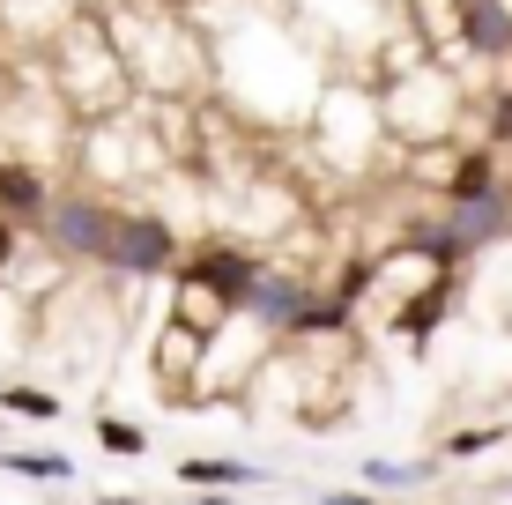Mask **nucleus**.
<instances>
[{
  "label": "nucleus",
  "mask_w": 512,
  "mask_h": 505,
  "mask_svg": "<svg viewBox=\"0 0 512 505\" xmlns=\"http://www.w3.org/2000/svg\"><path fill=\"white\" fill-rule=\"evenodd\" d=\"M379 119L394 134H409V149L453 142V119H461V82H453V67L446 60H416L409 75H394L386 97H379Z\"/></svg>",
  "instance_id": "f257e3e1"
},
{
  "label": "nucleus",
  "mask_w": 512,
  "mask_h": 505,
  "mask_svg": "<svg viewBox=\"0 0 512 505\" xmlns=\"http://www.w3.org/2000/svg\"><path fill=\"white\" fill-rule=\"evenodd\" d=\"M104 268L112 275H179L186 268V238L149 208H119L112 238H104Z\"/></svg>",
  "instance_id": "f03ea898"
},
{
  "label": "nucleus",
  "mask_w": 512,
  "mask_h": 505,
  "mask_svg": "<svg viewBox=\"0 0 512 505\" xmlns=\"http://www.w3.org/2000/svg\"><path fill=\"white\" fill-rule=\"evenodd\" d=\"M112 216H119V201H112V194H97V186H60V194H52V208H45V223H38V238H45L52 253L104 260Z\"/></svg>",
  "instance_id": "7ed1b4c3"
},
{
  "label": "nucleus",
  "mask_w": 512,
  "mask_h": 505,
  "mask_svg": "<svg viewBox=\"0 0 512 505\" xmlns=\"http://www.w3.org/2000/svg\"><path fill=\"white\" fill-rule=\"evenodd\" d=\"M260 275H268V268H260L245 246H231V238H201V246L186 253L179 283H186V290H208V298H216V312H231V320H238V312L253 305Z\"/></svg>",
  "instance_id": "20e7f679"
},
{
  "label": "nucleus",
  "mask_w": 512,
  "mask_h": 505,
  "mask_svg": "<svg viewBox=\"0 0 512 505\" xmlns=\"http://www.w3.org/2000/svg\"><path fill=\"white\" fill-rule=\"evenodd\" d=\"M438 216H446V231H453V246H461V260L483 253V246H498V238H512V179L498 186V194H483V201H446Z\"/></svg>",
  "instance_id": "39448f33"
},
{
  "label": "nucleus",
  "mask_w": 512,
  "mask_h": 505,
  "mask_svg": "<svg viewBox=\"0 0 512 505\" xmlns=\"http://www.w3.org/2000/svg\"><path fill=\"white\" fill-rule=\"evenodd\" d=\"M52 194H60V186H52L45 171L30 164V156H0V216H8V223L38 231L45 208H52Z\"/></svg>",
  "instance_id": "423d86ee"
},
{
  "label": "nucleus",
  "mask_w": 512,
  "mask_h": 505,
  "mask_svg": "<svg viewBox=\"0 0 512 505\" xmlns=\"http://www.w3.org/2000/svg\"><path fill=\"white\" fill-rule=\"evenodd\" d=\"M453 38L475 60H512V0H461L453 8Z\"/></svg>",
  "instance_id": "0eeeda50"
},
{
  "label": "nucleus",
  "mask_w": 512,
  "mask_h": 505,
  "mask_svg": "<svg viewBox=\"0 0 512 505\" xmlns=\"http://www.w3.org/2000/svg\"><path fill=\"white\" fill-rule=\"evenodd\" d=\"M201 350H208V335H201V327L171 320L164 335H156V379H164V387H186V372L201 364Z\"/></svg>",
  "instance_id": "6e6552de"
},
{
  "label": "nucleus",
  "mask_w": 512,
  "mask_h": 505,
  "mask_svg": "<svg viewBox=\"0 0 512 505\" xmlns=\"http://www.w3.org/2000/svg\"><path fill=\"white\" fill-rule=\"evenodd\" d=\"M171 476L186 483V491H245V483H260V468L253 461H216V454H193L179 461Z\"/></svg>",
  "instance_id": "1a4fd4ad"
},
{
  "label": "nucleus",
  "mask_w": 512,
  "mask_h": 505,
  "mask_svg": "<svg viewBox=\"0 0 512 505\" xmlns=\"http://www.w3.org/2000/svg\"><path fill=\"white\" fill-rule=\"evenodd\" d=\"M364 476H372V491H416L438 476V461H364Z\"/></svg>",
  "instance_id": "9d476101"
},
{
  "label": "nucleus",
  "mask_w": 512,
  "mask_h": 505,
  "mask_svg": "<svg viewBox=\"0 0 512 505\" xmlns=\"http://www.w3.org/2000/svg\"><path fill=\"white\" fill-rule=\"evenodd\" d=\"M0 409L30 416V424H52V416H60V394H45V387H0Z\"/></svg>",
  "instance_id": "9b49d317"
},
{
  "label": "nucleus",
  "mask_w": 512,
  "mask_h": 505,
  "mask_svg": "<svg viewBox=\"0 0 512 505\" xmlns=\"http://www.w3.org/2000/svg\"><path fill=\"white\" fill-rule=\"evenodd\" d=\"M97 446H104V454H149V431H141V424H127V416H97Z\"/></svg>",
  "instance_id": "f8f14e48"
},
{
  "label": "nucleus",
  "mask_w": 512,
  "mask_h": 505,
  "mask_svg": "<svg viewBox=\"0 0 512 505\" xmlns=\"http://www.w3.org/2000/svg\"><path fill=\"white\" fill-rule=\"evenodd\" d=\"M0 468H15V476H30V483H67L75 476L67 454H0Z\"/></svg>",
  "instance_id": "ddd939ff"
},
{
  "label": "nucleus",
  "mask_w": 512,
  "mask_h": 505,
  "mask_svg": "<svg viewBox=\"0 0 512 505\" xmlns=\"http://www.w3.org/2000/svg\"><path fill=\"white\" fill-rule=\"evenodd\" d=\"M505 439H512V424H475V431H453L446 454L453 461H475V454H490V446H505Z\"/></svg>",
  "instance_id": "4468645a"
},
{
  "label": "nucleus",
  "mask_w": 512,
  "mask_h": 505,
  "mask_svg": "<svg viewBox=\"0 0 512 505\" xmlns=\"http://www.w3.org/2000/svg\"><path fill=\"white\" fill-rule=\"evenodd\" d=\"M483 142L498 149V156L512 149V90H498V97L483 104Z\"/></svg>",
  "instance_id": "2eb2a0df"
},
{
  "label": "nucleus",
  "mask_w": 512,
  "mask_h": 505,
  "mask_svg": "<svg viewBox=\"0 0 512 505\" xmlns=\"http://www.w3.org/2000/svg\"><path fill=\"white\" fill-rule=\"evenodd\" d=\"M15 253H23V223H8V216H0V275L15 268Z\"/></svg>",
  "instance_id": "dca6fc26"
},
{
  "label": "nucleus",
  "mask_w": 512,
  "mask_h": 505,
  "mask_svg": "<svg viewBox=\"0 0 512 505\" xmlns=\"http://www.w3.org/2000/svg\"><path fill=\"white\" fill-rule=\"evenodd\" d=\"M320 505H379V498H372V491H327Z\"/></svg>",
  "instance_id": "f3484780"
},
{
  "label": "nucleus",
  "mask_w": 512,
  "mask_h": 505,
  "mask_svg": "<svg viewBox=\"0 0 512 505\" xmlns=\"http://www.w3.org/2000/svg\"><path fill=\"white\" fill-rule=\"evenodd\" d=\"M201 505H238L231 491H201Z\"/></svg>",
  "instance_id": "a211bd4d"
},
{
  "label": "nucleus",
  "mask_w": 512,
  "mask_h": 505,
  "mask_svg": "<svg viewBox=\"0 0 512 505\" xmlns=\"http://www.w3.org/2000/svg\"><path fill=\"white\" fill-rule=\"evenodd\" d=\"M104 505H141V498H104Z\"/></svg>",
  "instance_id": "6ab92c4d"
},
{
  "label": "nucleus",
  "mask_w": 512,
  "mask_h": 505,
  "mask_svg": "<svg viewBox=\"0 0 512 505\" xmlns=\"http://www.w3.org/2000/svg\"><path fill=\"white\" fill-rule=\"evenodd\" d=\"M505 491H512V476H505Z\"/></svg>",
  "instance_id": "aec40b11"
},
{
  "label": "nucleus",
  "mask_w": 512,
  "mask_h": 505,
  "mask_svg": "<svg viewBox=\"0 0 512 505\" xmlns=\"http://www.w3.org/2000/svg\"><path fill=\"white\" fill-rule=\"evenodd\" d=\"M453 8H461V0H453Z\"/></svg>",
  "instance_id": "412c9836"
}]
</instances>
